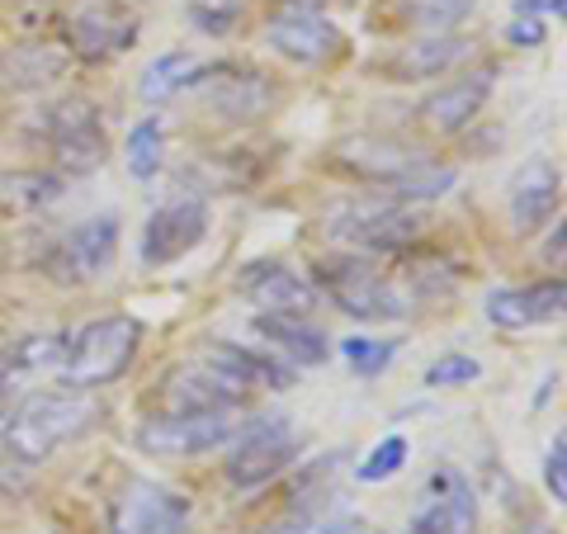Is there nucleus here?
<instances>
[{"label": "nucleus", "mask_w": 567, "mask_h": 534, "mask_svg": "<svg viewBox=\"0 0 567 534\" xmlns=\"http://www.w3.org/2000/svg\"><path fill=\"white\" fill-rule=\"evenodd\" d=\"M100 421H104V407L95 402V393H85V388L33 393L0 421V440H6L0 454H10L14 464H43L62 444L91 435Z\"/></svg>", "instance_id": "obj_1"}, {"label": "nucleus", "mask_w": 567, "mask_h": 534, "mask_svg": "<svg viewBox=\"0 0 567 534\" xmlns=\"http://www.w3.org/2000/svg\"><path fill=\"white\" fill-rule=\"evenodd\" d=\"M137 346H142V322L128 312H110V317H95L91 327H81L71 336V350L62 360V379L66 388H110L114 379L128 373V364L137 360Z\"/></svg>", "instance_id": "obj_2"}, {"label": "nucleus", "mask_w": 567, "mask_h": 534, "mask_svg": "<svg viewBox=\"0 0 567 534\" xmlns=\"http://www.w3.org/2000/svg\"><path fill=\"white\" fill-rule=\"evenodd\" d=\"M312 279H317V294H327L354 322H402L406 317V298L360 251L317 256Z\"/></svg>", "instance_id": "obj_3"}, {"label": "nucleus", "mask_w": 567, "mask_h": 534, "mask_svg": "<svg viewBox=\"0 0 567 534\" xmlns=\"http://www.w3.org/2000/svg\"><path fill=\"white\" fill-rule=\"evenodd\" d=\"M39 129H43V147L52 156V166H58V175H95L110 162V133H104L95 100L66 95L58 104H48Z\"/></svg>", "instance_id": "obj_4"}, {"label": "nucleus", "mask_w": 567, "mask_h": 534, "mask_svg": "<svg viewBox=\"0 0 567 534\" xmlns=\"http://www.w3.org/2000/svg\"><path fill=\"white\" fill-rule=\"evenodd\" d=\"M421 213L406 208L402 199H350L327 208V233L354 251H402L421 237Z\"/></svg>", "instance_id": "obj_5"}, {"label": "nucleus", "mask_w": 567, "mask_h": 534, "mask_svg": "<svg viewBox=\"0 0 567 534\" xmlns=\"http://www.w3.org/2000/svg\"><path fill=\"white\" fill-rule=\"evenodd\" d=\"M293 454H298L293 421L289 417H260L233 435V454H227L223 473L237 492H256L265 483H275V477L293 464Z\"/></svg>", "instance_id": "obj_6"}, {"label": "nucleus", "mask_w": 567, "mask_h": 534, "mask_svg": "<svg viewBox=\"0 0 567 534\" xmlns=\"http://www.w3.org/2000/svg\"><path fill=\"white\" fill-rule=\"evenodd\" d=\"M237 412H156L133 431L142 454L156 459H194L227 444L237 435Z\"/></svg>", "instance_id": "obj_7"}, {"label": "nucleus", "mask_w": 567, "mask_h": 534, "mask_svg": "<svg viewBox=\"0 0 567 534\" xmlns=\"http://www.w3.org/2000/svg\"><path fill=\"white\" fill-rule=\"evenodd\" d=\"M104 534H189V502L175 487L128 477L110 496Z\"/></svg>", "instance_id": "obj_8"}, {"label": "nucleus", "mask_w": 567, "mask_h": 534, "mask_svg": "<svg viewBox=\"0 0 567 534\" xmlns=\"http://www.w3.org/2000/svg\"><path fill=\"white\" fill-rule=\"evenodd\" d=\"M194 91H199L208 110L227 123H256L265 114H275V104L284 95L260 66H241V62L204 66V76Z\"/></svg>", "instance_id": "obj_9"}, {"label": "nucleus", "mask_w": 567, "mask_h": 534, "mask_svg": "<svg viewBox=\"0 0 567 534\" xmlns=\"http://www.w3.org/2000/svg\"><path fill=\"white\" fill-rule=\"evenodd\" d=\"M246 398H251V383H241L237 373L218 369L204 355L185 369H171L162 379L166 412H241Z\"/></svg>", "instance_id": "obj_10"}, {"label": "nucleus", "mask_w": 567, "mask_h": 534, "mask_svg": "<svg viewBox=\"0 0 567 534\" xmlns=\"http://www.w3.org/2000/svg\"><path fill=\"white\" fill-rule=\"evenodd\" d=\"M118 260V218L100 213V218L76 223L52 251V279L62 284H91L100 275H110V265Z\"/></svg>", "instance_id": "obj_11"}, {"label": "nucleus", "mask_w": 567, "mask_h": 534, "mask_svg": "<svg viewBox=\"0 0 567 534\" xmlns=\"http://www.w3.org/2000/svg\"><path fill=\"white\" fill-rule=\"evenodd\" d=\"M66 43L81 62H114L137 43V10L123 0H95L71 20Z\"/></svg>", "instance_id": "obj_12"}, {"label": "nucleus", "mask_w": 567, "mask_h": 534, "mask_svg": "<svg viewBox=\"0 0 567 534\" xmlns=\"http://www.w3.org/2000/svg\"><path fill=\"white\" fill-rule=\"evenodd\" d=\"M208 237V204L204 199H175L162 204L142 227V265H175Z\"/></svg>", "instance_id": "obj_13"}, {"label": "nucleus", "mask_w": 567, "mask_h": 534, "mask_svg": "<svg viewBox=\"0 0 567 534\" xmlns=\"http://www.w3.org/2000/svg\"><path fill=\"white\" fill-rule=\"evenodd\" d=\"M237 289H241V298L251 302L256 312L312 317V308H317V289L303 275H293L289 265H279V260H251L237 275Z\"/></svg>", "instance_id": "obj_14"}, {"label": "nucleus", "mask_w": 567, "mask_h": 534, "mask_svg": "<svg viewBox=\"0 0 567 534\" xmlns=\"http://www.w3.org/2000/svg\"><path fill=\"white\" fill-rule=\"evenodd\" d=\"M265 39L298 66H327L341 58V48H346L341 29H336L327 14H293V10H275L270 24H265Z\"/></svg>", "instance_id": "obj_15"}, {"label": "nucleus", "mask_w": 567, "mask_h": 534, "mask_svg": "<svg viewBox=\"0 0 567 534\" xmlns=\"http://www.w3.org/2000/svg\"><path fill=\"white\" fill-rule=\"evenodd\" d=\"M331 162L341 166L346 175H354V181H364L374 189H388V185L402 181V175L421 162V152L406 147V142H393V137L360 133V137H341V142H336Z\"/></svg>", "instance_id": "obj_16"}, {"label": "nucleus", "mask_w": 567, "mask_h": 534, "mask_svg": "<svg viewBox=\"0 0 567 534\" xmlns=\"http://www.w3.org/2000/svg\"><path fill=\"white\" fill-rule=\"evenodd\" d=\"M563 302H567V284L554 275V279L525 284V289H496V294H487L483 312H487L492 327H502V331H525V327L558 322V317H563Z\"/></svg>", "instance_id": "obj_17"}, {"label": "nucleus", "mask_w": 567, "mask_h": 534, "mask_svg": "<svg viewBox=\"0 0 567 534\" xmlns=\"http://www.w3.org/2000/svg\"><path fill=\"white\" fill-rule=\"evenodd\" d=\"M477 530V496L464 473L440 469L431 473V496L412 515V534H473Z\"/></svg>", "instance_id": "obj_18"}, {"label": "nucleus", "mask_w": 567, "mask_h": 534, "mask_svg": "<svg viewBox=\"0 0 567 534\" xmlns=\"http://www.w3.org/2000/svg\"><path fill=\"white\" fill-rule=\"evenodd\" d=\"M492 85H496V71L483 66V71H468V76H458L450 85H440L435 95H425L421 104V119H425V129L431 133H464L468 123L487 110V100H492Z\"/></svg>", "instance_id": "obj_19"}, {"label": "nucleus", "mask_w": 567, "mask_h": 534, "mask_svg": "<svg viewBox=\"0 0 567 534\" xmlns=\"http://www.w3.org/2000/svg\"><path fill=\"white\" fill-rule=\"evenodd\" d=\"M558 189L563 175L548 156H529V162L511 175V223L516 233H535L558 213Z\"/></svg>", "instance_id": "obj_20"}, {"label": "nucleus", "mask_w": 567, "mask_h": 534, "mask_svg": "<svg viewBox=\"0 0 567 534\" xmlns=\"http://www.w3.org/2000/svg\"><path fill=\"white\" fill-rule=\"evenodd\" d=\"M66 66H71V52L48 39H24L0 52V81L10 91H48V85L62 81Z\"/></svg>", "instance_id": "obj_21"}, {"label": "nucleus", "mask_w": 567, "mask_h": 534, "mask_svg": "<svg viewBox=\"0 0 567 534\" xmlns=\"http://www.w3.org/2000/svg\"><path fill=\"white\" fill-rule=\"evenodd\" d=\"M464 58H468V39H454V33H425V39H412L393 58V81L445 76V71H454Z\"/></svg>", "instance_id": "obj_22"}, {"label": "nucleus", "mask_w": 567, "mask_h": 534, "mask_svg": "<svg viewBox=\"0 0 567 534\" xmlns=\"http://www.w3.org/2000/svg\"><path fill=\"white\" fill-rule=\"evenodd\" d=\"M256 331L270 341L279 355H289L293 364H327V355H331V346H327V336L317 331L308 317H275V312H260L256 317Z\"/></svg>", "instance_id": "obj_23"}, {"label": "nucleus", "mask_w": 567, "mask_h": 534, "mask_svg": "<svg viewBox=\"0 0 567 534\" xmlns=\"http://www.w3.org/2000/svg\"><path fill=\"white\" fill-rule=\"evenodd\" d=\"M204 76V62L194 58V52H162L156 62H147V71H142V81H137V95L147 100V104H162L171 95H181V91H194Z\"/></svg>", "instance_id": "obj_24"}, {"label": "nucleus", "mask_w": 567, "mask_h": 534, "mask_svg": "<svg viewBox=\"0 0 567 534\" xmlns=\"http://www.w3.org/2000/svg\"><path fill=\"white\" fill-rule=\"evenodd\" d=\"M71 350V331H43V336H24L0 355V379L14 373H58Z\"/></svg>", "instance_id": "obj_25"}, {"label": "nucleus", "mask_w": 567, "mask_h": 534, "mask_svg": "<svg viewBox=\"0 0 567 534\" xmlns=\"http://www.w3.org/2000/svg\"><path fill=\"white\" fill-rule=\"evenodd\" d=\"M204 360H213V364L227 369V373H237L241 383H265V388H293V383H298L289 364H275V360H265V355L241 350V346H233V341H213V346L204 350Z\"/></svg>", "instance_id": "obj_26"}, {"label": "nucleus", "mask_w": 567, "mask_h": 534, "mask_svg": "<svg viewBox=\"0 0 567 534\" xmlns=\"http://www.w3.org/2000/svg\"><path fill=\"white\" fill-rule=\"evenodd\" d=\"M52 199H62V175L58 171H20V175H0V204L6 208H48Z\"/></svg>", "instance_id": "obj_27"}, {"label": "nucleus", "mask_w": 567, "mask_h": 534, "mask_svg": "<svg viewBox=\"0 0 567 534\" xmlns=\"http://www.w3.org/2000/svg\"><path fill=\"white\" fill-rule=\"evenodd\" d=\"M458 181V171L454 166H440L431 162V156H421V162L402 175V181H393L383 194L388 199H440V194H450Z\"/></svg>", "instance_id": "obj_28"}, {"label": "nucleus", "mask_w": 567, "mask_h": 534, "mask_svg": "<svg viewBox=\"0 0 567 534\" xmlns=\"http://www.w3.org/2000/svg\"><path fill=\"white\" fill-rule=\"evenodd\" d=\"M123 156H128L133 181H156V171H162V162H166L162 119H142L137 129L128 133V147H123Z\"/></svg>", "instance_id": "obj_29"}, {"label": "nucleus", "mask_w": 567, "mask_h": 534, "mask_svg": "<svg viewBox=\"0 0 567 534\" xmlns=\"http://www.w3.org/2000/svg\"><path fill=\"white\" fill-rule=\"evenodd\" d=\"M406 454H412V444L402 435H383L374 450L360 459V483H388V477H398L406 469Z\"/></svg>", "instance_id": "obj_30"}, {"label": "nucleus", "mask_w": 567, "mask_h": 534, "mask_svg": "<svg viewBox=\"0 0 567 534\" xmlns=\"http://www.w3.org/2000/svg\"><path fill=\"white\" fill-rule=\"evenodd\" d=\"M246 14V0H189V20L194 29L213 33V39H223V33H233Z\"/></svg>", "instance_id": "obj_31"}, {"label": "nucleus", "mask_w": 567, "mask_h": 534, "mask_svg": "<svg viewBox=\"0 0 567 534\" xmlns=\"http://www.w3.org/2000/svg\"><path fill=\"white\" fill-rule=\"evenodd\" d=\"M341 350H346V360H350V369L360 373V379H379V373L393 364V355H398L393 341H369V336H350V341H341Z\"/></svg>", "instance_id": "obj_32"}, {"label": "nucleus", "mask_w": 567, "mask_h": 534, "mask_svg": "<svg viewBox=\"0 0 567 534\" xmlns=\"http://www.w3.org/2000/svg\"><path fill=\"white\" fill-rule=\"evenodd\" d=\"M360 530L350 515H322V511H298V515H284V521L270 534H350Z\"/></svg>", "instance_id": "obj_33"}, {"label": "nucleus", "mask_w": 567, "mask_h": 534, "mask_svg": "<svg viewBox=\"0 0 567 534\" xmlns=\"http://www.w3.org/2000/svg\"><path fill=\"white\" fill-rule=\"evenodd\" d=\"M477 360H468V355H445V360H435L431 369H425V383L431 388H464L477 379Z\"/></svg>", "instance_id": "obj_34"}, {"label": "nucleus", "mask_w": 567, "mask_h": 534, "mask_svg": "<svg viewBox=\"0 0 567 534\" xmlns=\"http://www.w3.org/2000/svg\"><path fill=\"white\" fill-rule=\"evenodd\" d=\"M544 483L554 502H567V435L558 431L554 444H548V459H544Z\"/></svg>", "instance_id": "obj_35"}, {"label": "nucleus", "mask_w": 567, "mask_h": 534, "mask_svg": "<svg viewBox=\"0 0 567 534\" xmlns=\"http://www.w3.org/2000/svg\"><path fill=\"white\" fill-rule=\"evenodd\" d=\"M506 39L516 48H539L544 43V20H525V14H516V20L506 24Z\"/></svg>", "instance_id": "obj_36"}, {"label": "nucleus", "mask_w": 567, "mask_h": 534, "mask_svg": "<svg viewBox=\"0 0 567 534\" xmlns=\"http://www.w3.org/2000/svg\"><path fill=\"white\" fill-rule=\"evenodd\" d=\"M511 10L525 14V20H563L567 0H516V6H511Z\"/></svg>", "instance_id": "obj_37"}, {"label": "nucleus", "mask_w": 567, "mask_h": 534, "mask_svg": "<svg viewBox=\"0 0 567 534\" xmlns=\"http://www.w3.org/2000/svg\"><path fill=\"white\" fill-rule=\"evenodd\" d=\"M24 464H14L10 454H0V496H14V492H24Z\"/></svg>", "instance_id": "obj_38"}, {"label": "nucleus", "mask_w": 567, "mask_h": 534, "mask_svg": "<svg viewBox=\"0 0 567 534\" xmlns=\"http://www.w3.org/2000/svg\"><path fill=\"white\" fill-rule=\"evenodd\" d=\"M346 6H354V0H279V10H293V14H327Z\"/></svg>", "instance_id": "obj_39"}, {"label": "nucleus", "mask_w": 567, "mask_h": 534, "mask_svg": "<svg viewBox=\"0 0 567 534\" xmlns=\"http://www.w3.org/2000/svg\"><path fill=\"white\" fill-rule=\"evenodd\" d=\"M544 256H554V260H563V227H554V242L544 246Z\"/></svg>", "instance_id": "obj_40"}, {"label": "nucleus", "mask_w": 567, "mask_h": 534, "mask_svg": "<svg viewBox=\"0 0 567 534\" xmlns=\"http://www.w3.org/2000/svg\"><path fill=\"white\" fill-rule=\"evenodd\" d=\"M520 534H554V530H548V525H529V530H520Z\"/></svg>", "instance_id": "obj_41"}, {"label": "nucleus", "mask_w": 567, "mask_h": 534, "mask_svg": "<svg viewBox=\"0 0 567 534\" xmlns=\"http://www.w3.org/2000/svg\"><path fill=\"white\" fill-rule=\"evenodd\" d=\"M0 421H6V402H0Z\"/></svg>", "instance_id": "obj_42"}]
</instances>
